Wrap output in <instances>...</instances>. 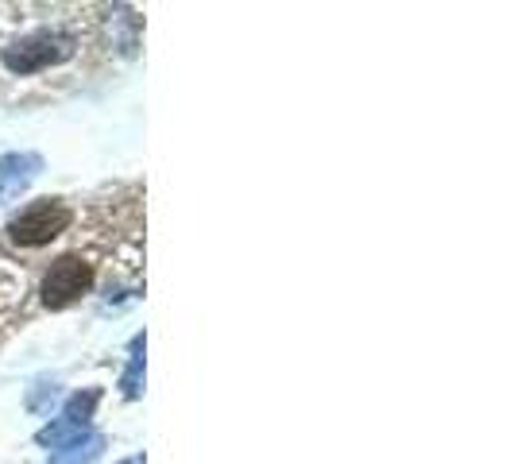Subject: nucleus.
I'll use <instances>...</instances> for the list:
<instances>
[{
    "label": "nucleus",
    "mask_w": 514,
    "mask_h": 464,
    "mask_svg": "<svg viewBox=\"0 0 514 464\" xmlns=\"http://www.w3.org/2000/svg\"><path fill=\"white\" fill-rule=\"evenodd\" d=\"M120 464H147V461H143L140 453H136V457H128V461H120Z\"/></svg>",
    "instance_id": "9"
},
{
    "label": "nucleus",
    "mask_w": 514,
    "mask_h": 464,
    "mask_svg": "<svg viewBox=\"0 0 514 464\" xmlns=\"http://www.w3.org/2000/svg\"><path fill=\"white\" fill-rule=\"evenodd\" d=\"M97 399H101V391H78L74 399H66L62 418H66V422H78V426H89V418H93V410H97Z\"/></svg>",
    "instance_id": "7"
},
{
    "label": "nucleus",
    "mask_w": 514,
    "mask_h": 464,
    "mask_svg": "<svg viewBox=\"0 0 514 464\" xmlns=\"http://www.w3.org/2000/svg\"><path fill=\"white\" fill-rule=\"evenodd\" d=\"M89 290H93V263L82 252H66L51 263V271L43 275V306L47 310H66L74 302H82Z\"/></svg>",
    "instance_id": "3"
},
{
    "label": "nucleus",
    "mask_w": 514,
    "mask_h": 464,
    "mask_svg": "<svg viewBox=\"0 0 514 464\" xmlns=\"http://www.w3.org/2000/svg\"><path fill=\"white\" fill-rule=\"evenodd\" d=\"M74 51H78V39L66 28H51L47 24V28H31L20 39L4 43L0 47V62H4L8 74L28 78V74H39V70H51L58 62H66Z\"/></svg>",
    "instance_id": "1"
},
{
    "label": "nucleus",
    "mask_w": 514,
    "mask_h": 464,
    "mask_svg": "<svg viewBox=\"0 0 514 464\" xmlns=\"http://www.w3.org/2000/svg\"><path fill=\"white\" fill-rule=\"evenodd\" d=\"M70 221H74L70 205L58 202V198H43V202H31L24 213H16L8 221V236L20 248H43V244H51L70 229Z\"/></svg>",
    "instance_id": "2"
},
{
    "label": "nucleus",
    "mask_w": 514,
    "mask_h": 464,
    "mask_svg": "<svg viewBox=\"0 0 514 464\" xmlns=\"http://www.w3.org/2000/svg\"><path fill=\"white\" fill-rule=\"evenodd\" d=\"M101 449H105V437L97 434V430H89L82 441H74V445H66V449H55L51 464H93L101 457Z\"/></svg>",
    "instance_id": "5"
},
{
    "label": "nucleus",
    "mask_w": 514,
    "mask_h": 464,
    "mask_svg": "<svg viewBox=\"0 0 514 464\" xmlns=\"http://www.w3.org/2000/svg\"><path fill=\"white\" fill-rule=\"evenodd\" d=\"M89 434V426H78V422H66V418H58L51 426H43L39 430V445H51V449H66V445H74V441H82Z\"/></svg>",
    "instance_id": "6"
},
{
    "label": "nucleus",
    "mask_w": 514,
    "mask_h": 464,
    "mask_svg": "<svg viewBox=\"0 0 514 464\" xmlns=\"http://www.w3.org/2000/svg\"><path fill=\"white\" fill-rule=\"evenodd\" d=\"M43 171V159L35 151H8L0 155V209L8 202H16L31 182Z\"/></svg>",
    "instance_id": "4"
},
{
    "label": "nucleus",
    "mask_w": 514,
    "mask_h": 464,
    "mask_svg": "<svg viewBox=\"0 0 514 464\" xmlns=\"http://www.w3.org/2000/svg\"><path fill=\"white\" fill-rule=\"evenodd\" d=\"M120 387H124V395H128V399H136V395H140V387H143V337L132 341L128 372H124V379H120Z\"/></svg>",
    "instance_id": "8"
}]
</instances>
